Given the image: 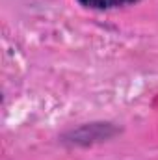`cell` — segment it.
I'll list each match as a JSON object with an SVG mask.
<instances>
[{
    "mask_svg": "<svg viewBox=\"0 0 158 160\" xmlns=\"http://www.w3.org/2000/svg\"><path fill=\"white\" fill-rule=\"evenodd\" d=\"M77 2L87 9L104 11V9H116V8H123V6H130V4H136L140 0H77Z\"/></svg>",
    "mask_w": 158,
    "mask_h": 160,
    "instance_id": "obj_1",
    "label": "cell"
}]
</instances>
